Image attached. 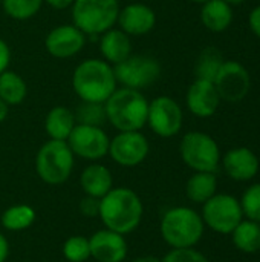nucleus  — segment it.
Listing matches in <instances>:
<instances>
[{"label":"nucleus","mask_w":260,"mask_h":262,"mask_svg":"<svg viewBox=\"0 0 260 262\" xmlns=\"http://www.w3.org/2000/svg\"><path fill=\"white\" fill-rule=\"evenodd\" d=\"M90 258L97 262H123L127 256V243L124 235L103 229L89 238Z\"/></svg>","instance_id":"16"},{"label":"nucleus","mask_w":260,"mask_h":262,"mask_svg":"<svg viewBox=\"0 0 260 262\" xmlns=\"http://www.w3.org/2000/svg\"><path fill=\"white\" fill-rule=\"evenodd\" d=\"M9 255V243L5 238V235L0 233V262H5Z\"/></svg>","instance_id":"37"},{"label":"nucleus","mask_w":260,"mask_h":262,"mask_svg":"<svg viewBox=\"0 0 260 262\" xmlns=\"http://www.w3.org/2000/svg\"><path fill=\"white\" fill-rule=\"evenodd\" d=\"M35 210L28 204H15L8 207L0 218L2 226L9 232H21L35 223Z\"/></svg>","instance_id":"26"},{"label":"nucleus","mask_w":260,"mask_h":262,"mask_svg":"<svg viewBox=\"0 0 260 262\" xmlns=\"http://www.w3.org/2000/svg\"><path fill=\"white\" fill-rule=\"evenodd\" d=\"M201 21L211 32H222L233 21V6L225 0H208L202 5Z\"/></svg>","instance_id":"22"},{"label":"nucleus","mask_w":260,"mask_h":262,"mask_svg":"<svg viewBox=\"0 0 260 262\" xmlns=\"http://www.w3.org/2000/svg\"><path fill=\"white\" fill-rule=\"evenodd\" d=\"M100 52L103 55V60H106L107 63L115 66L132 55L130 37L120 28L118 29L110 28L109 31L101 34Z\"/></svg>","instance_id":"19"},{"label":"nucleus","mask_w":260,"mask_h":262,"mask_svg":"<svg viewBox=\"0 0 260 262\" xmlns=\"http://www.w3.org/2000/svg\"><path fill=\"white\" fill-rule=\"evenodd\" d=\"M193 3H199V5H204V3H207L208 0H192Z\"/></svg>","instance_id":"41"},{"label":"nucleus","mask_w":260,"mask_h":262,"mask_svg":"<svg viewBox=\"0 0 260 262\" xmlns=\"http://www.w3.org/2000/svg\"><path fill=\"white\" fill-rule=\"evenodd\" d=\"M132 262H161L159 258H156V256H139V258H136V259H133Z\"/></svg>","instance_id":"39"},{"label":"nucleus","mask_w":260,"mask_h":262,"mask_svg":"<svg viewBox=\"0 0 260 262\" xmlns=\"http://www.w3.org/2000/svg\"><path fill=\"white\" fill-rule=\"evenodd\" d=\"M179 154L182 161L195 172H216L221 163V149L216 140L199 130L182 137Z\"/></svg>","instance_id":"7"},{"label":"nucleus","mask_w":260,"mask_h":262,"mask_svg":"<svg viewBox=\"0 0 260 262\" xmlns=\"http://www.w3.org/2000/svg\"><path fill=\"white\" fill-rule=\"evenodd\" d=\"M224 63L222 54L216 49V48H205L196 61V78L201 80H207V81H215L221 66Z\"/></svg>","instance_id":"27"},{"label":"nucleus","mask_w":260,"mask_h":262,"mask_svg":"<svg viewBox=\"0 0 260 262\" xmlns=\"http://www.w3.org/2000/svg\"><path fill=\"white\" fill-rule=\"evenodd\" d=\"M225 2H227L228 5H231V6H233V5H241V3H244L245 0H225Z\"/></svg>","instance_id":"40"},{"label":"nucleus","mask_w":260,"mask_h":262,"mask_svg":"<svg viewBox=\"0 0 260 262\" xmlns=\"http://www.w3.org/2000/svg\"><path fill=\"white\" fill-rule=\"evenodd\" d=\"M184 114L176 100L167 95H161L149 101L147 124L152 132L161 138H172L182 129Z\"/></svg>","instance_id":"11"},{"label":"nucleus","mask_w":260,"mask_h":262,"mask_svg":"<svg viewBox=\"0 0 260 262\" xmlns=\"http://www.w3.org/2000/svg\"><path fill=\"white\" fill-rule=\"evenodd\" d=\"M144 213L143 201L129 187H112L100 200V213L106 229L129 235L138 229Z\"/></svg>","instance_id":"1"},{"label":"nucleus","mask_w":260,"mask_h":262,"mask_svg":"<svg viewBox=\"0 0 260 262\" xmlns=\"http://www.w3.org/2000/svg\"><path fill=\"white\" fill-rule=\"evenodd\" d=\"M234 247L247 255L257 253L260 250V223L251 220H242L239 226L231 232Z\"/></svg>","instance_id":"24"},{"label":"nucleus","mask_w":260,"mask_h":262,"mask_svg":"<svg viewBox=\"0 0 260 262\" xmlns=\"http://www.w3.org/2000/svg\"><path fill=\"white\" fill-rule=\"evenodd\" d=\"M86 45V34L75 25H60L51 29L44 38V49L55 58H70Z\"/></svg>","instance_id":"14"},{"label":"nucleus","mask_w":260,"mask_h":262,"mask_svg":"<svg viewBox=\"0 0 260 262\" xmlns=\"http://www.w3.org/2000/svg\"><path fill=\"white\" fill-rule=\"evenodd\" d=\"M221 97L216 91V86L213 81L201 80L196 78L185 95V103L188 111L198 117V118H210L216 114L219 104H221Z\"/></svg>","instance_id":"15"},{"label":"nucleus","mask_w":260,"mask_h":262,"mask_svg":"<svg viewBox=\"0 0 260 262\" xmlns=\"http://www.w3.org/2000/svg\"><path fill=\"white\" fill-rule=\"evenodd\" d=\"M8 114H9V106L0 98V123H3L6 120Z\"/></svg>","instance_id":"38"},{"label":"nucleus","mask_w":260,"mask_h":262,"mask_svg":"<svg viewBox=\"0 0 260 262\" xmlns=\"http://www.w3.org/2000/svg\"><path fill=\"white\" fill-rule=\"evenodd\" d=\"M213 83L221 100L228 103H239L250 92L251 77L247 68L239 61L224 60Z\"/></svg>","instance_id":"12"},{"label":"nucleus","mask_w":260,"mask_h":262,"mask_svg":"<svg viewBox=\"0 0 260 262\" xmlns=\"http://www.w3.org/2000/svg\"><path fill=\"white\" fill-rule=\"evenodd\" d=\"M239 203L242 213L244 216H247V220L260 223V183L250 186L244 192Z\"/></svg>","instance_id":"31"},{"label":"nucleus","mask_w":260,"mask_h":262,"mask_svg":"<svg viewBox=\"0 0 260 262\" xmlns=\"http://www.w3.org/2000/svg\"><path fill=\"white\" fill-rule=\"evenodd\" d=\"M106 118L118 132L141 130L147 124L149 100L141 91L116 88L104 103Z\"/></svg>","instance_id":"3"},{"label":"nucleus","mask_w":260,"mask_h":262,"mask_svg":"<svg viewBox=\"0 0 260 262\" xmlns=\"http://www.w3.org/2000/svg\"><path fill=\"white\" fill-rule=\"evenodd\" d=\"M75 120L80 124H89V126H103L106 118L104 103H89L83 101V104L78 107L75 114Z\"/></svg>","instance_id":"30"},{"label":"nucleus","mask_w":260,"mask_h":262,"mask_svg":"<svg viewBox=\"0 0 260 262\" xmlns=\"http://www.w3.org/2000/svg\"><path fill=\"white\" fill-rule=\"evenodd\" d=\"M72 25L86 35H101L113 28L120 12L118 0H74Z\"/></svg>","instance_id":"6"},{"label":"nucleus","mask_w":260,"mask_h":262,"mask_svg":"<svg viewBox=\"0 0 260 262\" xmlns=\"http://www.w3.org/2000/svg\"><path fill=\"white\" fill-rule=\"evenodd\" d=\"M161 63L152 55H130L113 66L116 83L123 88L143 91L152 86L161 77Z\"/></svg>","instance_id":"9"},{"label":"nucleus","mask_w":260,"mask_h":262,"mask_svg":"<svg viewBox=\"0 0 260 262\" xmlns=\"http://www.w3.org/2000/svg\"><path fill=\"white\" fill-rule=\"evenodd\" d=\"M66 143L75 157L89 161H97L109 154L110 138L103 130L101 126H89V124L77 123Z\"/></svg>","instance_id":"10"},{"label":"nucleus","mask_w":260,"mask_h":262,"mask_svg":"<svg viewBox=\"0 0 260 262\" xmlns=\"http://www.w3.org/2000/svg\"><path fill=\"white\" fill-rule=\"evenodd\" d=\"M201 216L204 224L219 235H231L244 220L239 200L227 193H216L205 201L202 204Z\"/></svg>","instance_id":"8"},{"label":"nucleus","mask_w":260,"mask_h":262,"mask_svg":"<svg viewBox=\"0 0 260 262\" xmlns=\"http://www.w3.org/2000/svg\"><path fill=\"white\" fill-rule=\"evenodd\" d=\"M0 3H2V0H0Z\"/></svg>","instance_id":"42"},{"label":"nucleus","mask_w":260,"mask_h":262,"mask_svg":"<svg viewBox=\"0 0 260 262\" xmlns=\"http://www.w3.org/2000/svg\"><path fill=\"white\" fill-rule=\"evenodd\" d=\"M80 186L84 195L101 200L113 187L112 172L103 164L92 163L83 169L80 175Z\"/></svg>","instance_id":"20"},{"label":"nucleus","mask_w":260,"mask_h":262,"mask_svg":"<svg viewBox=\"0 0 260 262\" xmlns=\"http://www.w3.org/2000/svg\"><path fill=\"white\" fill-rule=\"evenodd\" d=\"M116 84L113 66L103 58L83 60L72 74V88L81 101L106 103Z\"/></svg>","instance_id":"2"},{"label":"nucleus","mask_w":260,"mask_h":262,"mask_svg":"<svg viewBox=\"0 0 260 262\" xmlns=\"http://www.w3.org/2000/svg\"><path fill=\"white\" fill-rule=\"evenodd\" d=\"M218 180L215 172H195L187 184H185V195L192 203L204 204L218 192Z\"/></svg>","instance_id":"23"},{"label":"nucleus","mask_w":260,"mask_h":262,"mask_svg":"<svg viewBox=\"0 0 260 262\" xmlns=\"http://www.w3.org/2000/svg\"><path fill=\"white\" fill-rule=\"evenodd\" d=\"M225 173L234 181H250L259 173V158L248 147H234L221 157Z\"/></svg>","instance_id":"18"},{"label":"nucleus","mask_w":260,"mask_h":262,"mask_svg":"<svg viewBox=\"0 0 260 262\" xmlns=\"http://www.w3.org/2000/svg\"><path fill=\"white\" fill-rule=\"evenodd\" d=\"M248 25H250V29L253 31V34L257 38H260V5L256 6L250 12V15H248Z\"/></svg>","instance_id":"35"},{"label":"nucleus","mask_w":260,"mask_h":262,"mask_svg":"<svg viewBox=\"0 0 260 262\" xmlns=\"http://www.w3.org/2000/svg\"><path fill=\"white\" fill-rule=\"evenodd\" d=\"M161 262H210L207 256L198 252L195 247L192 249H172Z\"/></svg>","instance_id":"32"},{"label":"nucleus","mask_w":260,"mask_h":262,"mask_svg":"<svg viewBox=\"0 0 260 262\" xmlns=\"http://www.w3.org/2000/svg\"><path fill=\"white\" fill-rule=\"evenodd\" d=\"M80 212L87 218H95L100 213V200L93 196H84L80 201Z\"/></svg>","instance_id":"33"},{"label":"nucleus","mask_w":260,"mask_h":262,"mask_svg":"<svg viewBox=\"0 0 260 262\" xmlns=\"http://www.w3.org/2000/svg\"><path fill=\"white\" fill-rule=\"evenodd\" d=\"M43 0H2L3 11L14 20H29L38 14Z\"/></svg>","instance_id":"28"},{"label":"nucleus","mask_w":260,"mask_h":262,"mask_svg":"<svg viewBox=\"0 0 260 262\" xmlns=\"http://www.w3.org/2000/svg\"><path fill=\"white\" fill-rule=\"evenodd\" d=\"M63 255L69 262H86L90 258L89 238L81 235L67 238L63 244Z\"/></svg>","instance_id":"29"},{"label":"nucleus","mask_w":260,"mask_h":262,"mask_svg":"<svg viewBox=\"0 0 260 262\" xmlns=\"http://www.w3.org/2000/svg\"><path fill=\"white\" fill-rule=\"evenodd\" d=\"M43 2L54 9H66L69 6H72V3H74V0H43Z\"/></svg>","instance_id":"36"},{"label":"nucleus","mask_w":260,"mask_h":262,"mask_svg":"<svg viewBox=\"0 0 260 262\" xmlns=\"http://www.w3.org/2000/svg\"><path fill=\"white\" fill-rule=\"evenodd\" d=\"M75 155L66 141L49 140L37 152L35 170L38 178L51 186L63 184L74 170Z\"/></svg>","instance_id":"5"},{"label":"nucleus","mask_w":260,"mask_h":262,"mask_svg":"<svg viewBox=\"0 0 260 262\" xmlns=\"http://www.w3.org/2000/svg\"><path fill=\"white\" fill-rule=\"evenodd\" d=\"M26 95H28V86L20 74L8 69L0 74V98L8 106L21 104Z\"/></svg>","instance_id":"25"},{"label":"nucleus","mask_w":260,"mask_h":262,"mask_svg":"<svg viewBox=\"0 0 260 262\" xmlns=\"http://www.w3.org/2000/svg\"><path fill=\"white\" fill-rule=\"evenodd\" d=\"M116 23L129 37H139L149 34L156 25L155 11L146 3H129L120 8Z\"/></svg>","instance_id":"17"},{"label":"nucleus","mask_w":260,"mask_h":262,"mask_svg":"<svg viewBox=\"0 0 260 262\" xmlns=\"http://www.w3.org/2000/svg\"><path fill=\"white\" fill-rule=\"evenodd\" d=\"M150 144L141 130L118 132L109 144L110 158L123 167H135L149 157Z\"/></svg>","instance_id":"13"},{"label":"nucleus","mask_w":260,"mask_h":262,"mask_svg":"<svg viewBox=\"0 0 260 262\" xmlns=\"http://www.w3.org/2000/svg\"><path fill=\"white\" fill-rule=\"evenodd\" d=\"M202 216L190 207H173L161 218L159 232L172 249H192L204 236Z\"/></svg>","instance_id":"4"},{"label":"nucleus","mask_w":260,"mask_h":262,"mask_svg":"<svg viewBox=\"0 0 260 262\" xmlns=\"http://www.w3.org/2000/svg\"><path fill=\"white\" fill-rule=\"evenodd\" d=\"M11 61V49L5 40L0 38V74L8 69Z\"/></svg>","instance_id":"34"},{"label":"nucleus","mask_w":260,"mask_h":262,"mask_svg":"<svg viewBox=\"0 0 260 262\" xmlns=\"http://www.w3.org/2000/svg\"><path fill=\"white\" fill-rule=\"evenodd\" d=\"M75 124H77L75 114L66 106L52 107L44 118V130L49 140L66 141Z\"/></svg>","instance_id":"21"}]
</instances>
